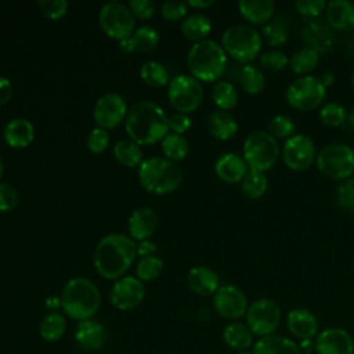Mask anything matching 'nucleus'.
Wrapping results in <instances>:
<instances>
[{"instance_id":"obj_1","label":"nucleus","mask_w":354,"mask_h":354,"mask_svg":"<svg viewBox=\"0 0 354 354\" xmlns=\"http://www.w3.org/2000/svg\"><path fill=\"white\" fill-rule=\"evenodd\" d=\"M137 243L124 234H109L94 249V267L105 279H119L134 263Z\"/></svg>"},{"instance_id":"obj_2","label":"nucleus","mask_w":354,"mask_h":354,"mask_svg":"<svg viewBox=\"0 0 354 354\" xmlns=\"http://www.w3.org/2000/svg\"><path fill=\"white\" fill-rule=\"evenodd\" d=\"M124 129L131 141L138 145H153L169 133V118L151 101H138L127 111Z\"/></svg>"},{"instance_id":"obj_3","label":"nucleus","mask_w":354,"mask_h":354,"mask_svg":"<svg viewBox=\"0 0 354 354\" xmlns=\"http://www.w3.org/2000/svg\"><path fill=\"white\" fill-rule=\"evenodd\" d=\"M101 304L97 285L84 277L69 279L61 293V308L69 318L80 322L93 318Z\"/></svg>"},{"instance_id":"obj_4","label":"nucleus","mask_w":354,"mask_h":354,"mask_svg":"<svg viewBox=\"0 0 354 354\" xmlns=\"http://www.w3.org/2000/svg\"><path fill=\"white\" fill-rule=\"evenodd\" d=\"M187 65L195 79L212 83L224 75L227 68V53L221 44L206 39L195 43L189 48Z\"/></svg>"},{"instance_id":"obj_5","label":"nucleus","mask_w":354,"mask_h":354,"mask_svg":"<svg viewBox=\"0 0 354 354\" xmlns=\"http://www.w3.org/2000/svg\"><path fill=\"white\" fill-rule=\"evenodd\" d=\"M183 180V170L176 162L153 156L142 160L138 167L141 187L153 195H166L176 191Z\"/></svg>"},{"instance_id":"obj_6","label":"nucleus","mask_w":354,"mask_h":354,"mask_svg":"<svg viewBox=\"0 0 354 354\" xmlns=\"http://www.w3.org/2000/svg\"><path fill=\"white\" fill-rule=\"evenodd\" d=\"M221 46L235 61L249 64L260 54L263 37L254 28L245 24H235L224 30Z\"/></svg>"},{"instance_id":"obj_7","label":"nucleus","mask_w":354,"mask_h":354,"mask_svg":"<svg viewBox=\"0 0 354 354\" xmlns=\"http://www.w3.org/2000/svg\"><path fill=\"white\" fill-rule=\"evenodd\" d=\"M243 159L249 170L267 171L278 160L279 145L275 137L266 130L250 131L243 141Z\"/></svg>"},{"instance_id":"obj_8","label":"nucleus","mask_w":354,"mask_h":354,"mask_svg":"<svg viewBox=\"0 0 354 354\" xmlns=\"http://www.w3.org/2000/svg\"><path fill=\"white\" fill-rule=\"evenodd\" d=\"M317 169L330 180H347L354 173V149L346 144H328L317 153Z\"/></svg>"},{"instance_id":"obj_9","label":"nucleus","mask_w":354,"mask_h":354,"mask_svg":"<svg viewBox=\"0 0 354 354\" xmlns=\"http://www.w3.org/2000/svg\"><path fill=\"white\" fill-rule=\"evenodd\" d=\"M326 97V87L321 79L313 75L299 76L288 86L285 91L286 102L299 111H311L318 108Z\"/></svg>"},{"instance_id":"obj_10","label":"nucleus","mask_w":354,"mask_h":354,"mask_svg":"<svg viewBox=\"0 0 354 354\" xmlns=\"http://www.w3.org/2000/svg\"><path fill=\"white\" fill-rule=\"evenodd\" d=\"M167 97L177 112L188 115L199 108L205 93L201 82L192 75H177L169 82Z\"/></svg>"},{"instance_id":"obj_11","label":"nucleus","mask_w":354,"mask_h":354,"mask_svg":"<svg viewBox=\"0 0 354 354\" xmlns=\"http://www.w3.org/2000/svg\"><path fill=\"white\" fill-rule=\"evenodd\" d=\"M98 22L102 32L115 40H124L134 33V15L129 6L119 1L105 3L98 14Z\"/></svg>"},{"instance_id":"obj_12","label":"nucleus","mask_w":354,"mask_h":354,"mask_svg":"<svg viewBox=\"0 0 354 354\" xmlns=\"http://www.w3.org/2000/svg\"><path fill=\"white\" fill-rule=\"evenodd\" d=\"M281 310L271 299H259L253 301L246 311V325L257 336H268L278 328Z\"/></svg>"},{"instance_id":"obj_13","label":"nucleus","mask_w":354,"mask_h":354,"mask_svg":"<svg viewBox=\"0 0 354 354\" xmlns=\"http://www.w3.org/2000/svg\"><path fill=\"white\" fill-rule=\"evenodd\" d=\"M317 153L313 138L306 134H293L282 147L283 163L295 171L307 170L315 162Z\"/></svg>"},{"instance_id":"obj_14","label":"nucleus","mask_w":354,"mask_h":354,"mask_svg":"<svg viewBox=\"0 0 354 354\" xmlns=\"http://www.w3.org/2000/svg\"><path fill=\"white\" fill-rule=\"evenodd\" d=\"M127 111L126 100L120 94L106 93L97 100L93 109V118L98 127L108 130L124 122Z\"/></svg>"},{"instance_id":"obj_15","label":"nucleus","mask_w":354,"mask_h":354,"mask_svg":"<svg viewBox=\"0 0 354 354\" xmlns=\"http://www.w3.org/2000/svg\"><path fill=\"white\" fill-rule=\"evenodd\" d=\"M145 297L142 281L137 277H122L115 281L109 290L111 304L122 311H129L138 307Z\"/></svg>"},{"instance_id":"obj_16","label":"nucleus","mask_w":354,"mask_h":354,"mask_svg":"<svg viewBox=\"0 0 354 354\" xmlns=\"http://www.w3.org/2000/svg\"><path fill=\"white\" fill-rule=\"evenodd\" d=\"M213 306L218 315L227 319H238L246 315L249 307L246 295L234 285L220 286L214 293Z\"/></svg>"},{"instance_id":"obj_17","label":"nucleus","mask_w":354,"mask_h":354,"mask_svg":"<svg viewBox=\"0 0 354 354\" xmlns=\"http://www.w3.org/2000/svg\"><path fill=\"white\" fill-rule=\"evenodd\" d=\"M318 354H354V340L342 328H326L315 337Z\"/></svg>"},{"instance_id":"obj_18","label":"nucleus","mask_w":354,"mask_h":354,"mask_svg":"<svg viewBox=\"0 0 354 354\" xmlns=\"http://www.w3.org/2000/svg\"><path fill=\"white\" fill-rule=\"evenodd\" d=\"M106 340L104 325L93 318L77 322L75 329V342L84 351H98Z\"/></svg>"},{"instance_id":"obj_19","label":"nucleus","mask_w":354,"mask_h":354,"mask_svg":"<svg viewBox=\"0 0 354 354\" xmlns=\"http://www.w3.org/2000/svg\"><path fill=\"white\" fill-rule=\"evenodd\" d=\"M303 37L308 47L314 48L315 51L328 53L335 43V35L329 24L314 18L308 19L303 26Z\"/></svg>"},{"instance_id":"obj_20","label":"nucleus","mask_w":354,"mask_h":354,"mask_svg":"<svg viewBox=\"0 0 354 354\" xmlns=\"http://www.w3.org/2000/svg\"><path fill=\"white\" fill-rule=\"evenodd\" d=\"M214 171L220 180L235 184L243 180V177L249 171V167L243 156L235 152H225L217 158L214 163Z\"/></svg>"},{"instance_id":"obj_21","label":"nucleus","mask_w":354,"mask_h":354,"mask_svg":"<svg viewBox=\"0 0 354 354\" xmlns=\"http://www.w3.org/2000/svg\"><path fill=\"white\" fill-rule=\"evenodd\" d=\"M286 325L289 332L301 340H310L318 335V321L306 308L290 310L286 317Z\"/></svg>"},{"instance_id":"obj_22","label":"nucleus","mask_w":354,"mask_h":354,"mask_svg":"<svg viewBox=\"0 0 354 354\" xmlns=\"http://www.w3.org/2000/svg\"><path fill=\"white\" fill-rule=\"evenodd\" d=\"M158 227V214L151 207L136 209L129 218V234L133 241H147Z\"/></svg>"},{"instance_id":"obj_23","label":"nucleus","mask_w":354,"mask_h":354,"mask_svg":"<svg viewBox=\"0 0 354 354\" xmlns=\"http://www.w3.org/2000/svg\"><path fill=\"white\" fill-rule=\"evenodd\" d=\"M188 288L199 296H210L220 288L218 275L209 267L198 266L188 271L187 274Z\"/></svg>"},{"instance_id":"obj_24","label":"nucleus","mask_w":354,"mask_h":354,"mask_svg":"<svg viewBox=\"0 0 354 354\" xmlns=\"http://www.w3.org/2000/svg\"><path fill=\"white\" fill-rule=\"evenodd\" d=\"M326 19L330 28L337 30H354V3L350 0H333L326 3Z\"/></svg>"},{"instance_id":"obj_25","label":"nucleus","mask_w":354,"mask_h":354,"mask_svg":"<svg viewBox=\"0 0 354 354\" xmlns=\"http://www.w3.org/2000/svg\"><path fill=\"white\" fill-rule=\"evenodd\" d=\"M3 137L11 148H26L35 138V127L28 119L15 118L6 124Z\"/></svg>"},{"instance_id":"obj_26","label":"nucleus","mask_w":354,"mask_h":354,"mask_svg":"<svg viewBox=\"0 0 354 354\" xmlns=\"http://www.w3.org/2000/svg\"><path fill=\"white\" fill-rule=\"evenodd\" d=\"M238 10L246 21L260 25L272 19L275 3L272 0H241L238 1Z\"/></svg>"},{"instance_id":"obj_27","label":"nucleus","mask_w":354,"mask_h":354,"mask_svg":"<svg viewBox=\"0 0 354 354\" xmlns=\"http://www.w3.org/2000/svg\"><path fill=\"white\" fill-rule=\"evenodd\" d=\"M206 127L210 136L220 141H227L232 138L238 131V123L235 118L230 112L221 109L214 111L209 115L206 120Z\"/></svg>"},{"instance_id":"obj_28","label":"nucleus","mask_w":354,"mask_h":354,"mask_svg":"<svg viewBox=\"0 0 354 354\" xmlns=\"http://www.w3.org/2000/svg\"><path fill=\"white\" fill-rule=\"evenodd\" d=\"M253 354H301V351L292 339L281 335H268L254 343Z\"/></svg>"},{"instance_id":"obj_29","label":"nucleus","mask_w":354,"mask_h":354,"mask_svg":"<svg viewBox=\"0 0 354 354\" xmlns=\"http://www.w3.org/2000/svg\"><path fill=\"white\" fill-rule=\"evenodd\" d=\"M210 32H212V21L209 17L201 12H195L187 17L181 24L183 36L196 43L206 40Z\"/></svg>"},{"instance_id":"obj_30","label":"nucleus","mask_w":354,"mask_h":354,"mask_svg":"<svg viewBox=\"0 0 354 354\" xmlns=\"http://www.w3.org/2000/svg\"><path fill=\"white\" fill-rule=\"evenodd\" d=\"M223 339L225 344L231 348L243 351L253 344V333L241 322H231L223 330Z\"/></svg>"},{"instance_id":"obj_31","label":"nucleus","mask_w":354,"mask_h":354,"mask_svg":"<svg viewBox=\"0 0 354 354\" xmlns=\"http://www.w3.org/2000/svg\"><path fill=\"white\" fill-rule=\"evenodd\" d=\"M319 55L321 54L318 51L306 46L293 53V55L289 59V65L296 75L306 76L318 66Z\"/></svg>"},{"instance_id":"obj_32","label":"nucleus","mask_w":354,"mask_h":354,"mask_svg":"<svg viewBox=\"0 0 354 354\" xmlns=\"http://www.w3.org/2000/svg\"><path fill=\"white\" fill-rule=\"evenodd\" d=\"M66 330V319L59 313H48L39 325V335L46 342H58Z\"/></svg>"},{"instance_id":"obj_33","label":"nucleus","mask_w":354,"mask_h":354,"mask_svg":"<svg viewBox=\"0 0 354 354\" xmlns=\"http://www.w3.org/2000/svg\"><path fill=\"white\" fill-rule=\"evenodd\" d=\"M212 100L221 111H230L238 104V91L228 80H218L212 88Z\"/></svg>"},{"instance_id":"obj_34","label":"nucleus","mask_w":354,"mask_h":354,"mask_svg":"<svg viewBox=\"0 0 354 354\" xmlns=\"http://www.w3.org/2000/svg\"><path fill=\"white\" fill-rule=\"evenodd\" d=\"M113 155L116 160L127 167L140 166L142 163V151L138 144L131 140H120L113 147Z\"/></svg>"},{"instance_id":"obj_35","label":"nucleus","mask_w":354,"mask_h":354,"mask_svg":"<svg viewBox=\"0 0 354 354\" xmlns=\"http://www.w3.org/2000/svg\"><path fill=\"white\" fill-rule=\"evenodd\" d=\"M239 82L246 93L259 94L266 86V76L259 66L246 64L239 72Z\"/></svg>"},{"instance_id":"obj_36","label":"nucleus","mask_w":354,"mask_h":354,"mask_svg":"<svg viewBox=\"0 0 354 354\" xmlns=\"http://www.w3.org/2000/svg\"><path fill=\"white\" fill-rule=\"evenodd\" d=\"M162 152L166 156V159L171 162H178L188 155L189 145L184 136L167 133V136L162 140Z\"/></svg>"},{"instance_id":"obj_37","label":"nucleus","mask_w":354,"mask_h":354,"mask_svg":"<svg viewBox=\"0 0 354 354\" xmlns=\"http://www.w3.org/2000/svg\"><path fill=\"white\" fill-rule=\"evenodd\" d=\"M268 188V180L264 173L249 170L241 181V189L249 199H260Z\"/></svg>"},{"instance_id":"obj_38","label":"nucleus","mask_w":354,"mask_h":354,"mask_svg":"<svg viewBox=\"0 0 354 354\" xmlns=\"http://www.w3.org/2000/svg\"><path fill=\"white\" fill-rule=\"evenodd\" d=\"M141 79L152 86V87H162L169 83V73L167 69L158 61H147L140 68Z\"/></svg>"},{"instance_id":"obj_39","label":"nucleus","mask_w":354,"mask_h":354,"mask_svg":"<svg viewBox=\"0 0 354 354\" xmlns=\"http://www.w3.org/2000/svg\"><path fill=\"white\" fill-rule=\"evenodd\" d=\"M263 37L270 46H283L289 39V29L286 24L279 18H272L268 22H266L261 28Z\"/></svg>"},{"instance_id":"obj_40","label":"nucleus","mask_w":354,"mask_h":354,"mask_svg":"<svg viewBox=\"0 0 354 354\" xmlns=\"http://www.w3.org/2000/svg\"><path fill=\"white\" fill-rule=\"evenodd\" d=\"M134 50L138 51H151L153 50L159 43V33L155 28L144 25L134 30V33L130 37Z\"/></svg>"},{"instance_id":"obj_41","label":"nucleus","mask_w":354,"mask_h":354,"mask_svg":"<svg viewBox=\"0 0 354 354\" xmlns=\"http://www.w3.org/2000/svg\"><path fill=\"white\" fill-rule=\"evenodd\" d=\"M162 270H163L162 259L158 257L156 254H151L140 259L136 272L140 281H153L160 275Z\"/></svg>"},{"instance_id":"obj_42","label":"nucleus","mask_w":354,"mask_h":354,"mask_svg":"<svg viewBox=\"0 0 354 354\" xmlns=\"http://www.w3.org/2000/svg\"><path fill=\"white\" fill-rule=\"evenodd\" d=\"M319 119L326 126L337 127V126H342V124L346 123L347 112H346V109L342 104L330 101V102H326L321 106Z\"/></svg>"},{"instance_id":"obj_43","label":"nucleus","mask_w":354,"mask_h":354,"mask_svg":"<svg viewBox=\"0 0 354 354\" xmlns=\"http://www.w3.org/2000/svg\"><path fill=\"white\" fill-rule=\"evenodd\" d=\"M267 131L275 138H289L295 134L296 124L290 116L279 113L270 119Z\"/></svg>"},{"instance_id":"obj_44","label":"nucleus","mask_w":354,"mask_h":354,"mask_svg":"<svg viewBox=\"0 0 354 354\" xmlns=\"http://www.w3.org/2000/svg\"><path fill=\"white\" fill-rule=\"evenodd\" d=\"M260 64L264 69H268L272 72H279L288 66L289 59H288L286 54L282 53L281 50H270L260 55Z\"/></svg>"},{"instance_id":"obj_45","label":"nucleus","mask_w":354,"mask_h":354,"mask_svg":"<svg viewBox=\"0 0 354 354\" xmlns=\"http://www.w3.org/2000/svg\"><path fill=\"white\" fill-rule=\"evenodd\" d=\"M37 6L41 14L50 19L62 18L69 8V3L66 0H39Z\"/></svg>"},{"instance_id":"obj_46","label":"nucleus","mask_w":354,"mask_h":354,"mask_svg":"<svg viewBox=\"0 0 354 354\" xmlns=\"http://www.w3.org/2000/svg\"><path fill=\"white\" fill-rule=\"evenodd\" d=\"M109 145L108 130L102 127H94L87 137V148L93 153H102Z\"/></svg>"},{"instance_id":"obj_47","label":"nucleus","mask_w":354,"mask_h":354,"mask_svg":"<svg viewBox=\"0 0 354 354\" xmlns=\"http://www.w3.org/2000/svg\"><path fill=\"white\" fill-rule=\"evenodd\" d=\"M295 8L300 15L308 19H314L322 11H325L326 1L325 0H297L295 1Z\"/></svg>"},{"instance_id":"obj_48","label":"nucleus","mask_w":354,"mask_h":354,"mask_svg":"<svg viewBox=\"0 0 354 354\" xmlns=\"http://www.w3.org/2000/svg\"><path fill=\"white\" fill-rule=\"evenodd\" d=\"M188 11V6L185 1H177V0H167L160 6V14L165 19L176 22L183 19Z\"/></svg>"},{"instance_id":"obj_49","label":"nucleus","mask_w":354,"mask_h":354,"mask_svg":"<svg viewBox=\"0 0 354 354\" xmlns=\"http://www.w3.org/2000/svg\"><path fill=\"white\" fill-rule=\"evenodd\" d=\"M337 202L339 205L350 213H354V177L344 180L337 188Z\"/></svg>"},{"instance_id":"obj_50","label":"nucleus","mask_w":354,"mask_h":354,"mask_svg":"<svg viewBox=\"0 0 354 354\" xmlns=\"http://www.w3.org/2000/svg\"><path fill=\"white\" fill-rule=\"evenodd\" d=\"M19 195L14 185L0 183V212H10L18 205Z\"/></svg>"},{"instance_id":"obj_51","label":"nucleus","mask_w":354,"mask_h":354,"mask_svg":"<svg viewBox=\"0 0 354 354\" xmlns=\"http://www.w3.org/2000/svg\"><path fill=\"white\" fill-rule=\"evenodd\" d=\"M127 6L133 15L140 19H149L156 11V4L152 0H130Z\"/></svg>"},{"instance_id":"obj_52","label":"nucleus","mask_w":354,"mask_h":354,"mask_svg":"<svg viewBox=\"0 0 354 354\" xmlns=\"http://www.w3.org/2000/svg\"><path fill=\"white\" fill-rule=\"evenodd\" d=\"M191 123L192 122H191V118L188 115L176 112L169 118V130H171V133L183 136V133L189 130Z\"/></svg>"},{"instance_id":"obj_53","label":"nucleus","mask_w":354,"mask_h":354,"mask_svg":"<svg viewBox=\"0 0 354 354\" xmlns=\"http://www.w3.org/2000/svg\"><path fill=\"white\" fill-rule=\"evenodd\" d=\"M12 93H14L12 83L7 77L0 76V105L8 102L12 97Z\"/></svg>"},{"instance_id":"obj_54","label":"nucleus","mask_w":354,"mask_h":354,"mask_svg":"<svg viewBox=\"0 0 354 354\" xmlns=\"http://www.w3.org/2000/svg\"><path fill=\"white\" fill-rule=\"evenodd\" d=\"M158 250V246L151 242V241H141L137 243V256L140 257H147V256H151L153 253H156Z\"/></svg>"},{"instance_id":"obj_55","label":"nucleus","mask_w":354,"mask_h":354,"mask_svg":"<svg viewBox=\"0 0 354 354\" xmlns=\"http://www.w3.org/2000/svg\"><path fill=\"white\" fill-rule=\"evenodd\" d=\"M212 4H214L213 0H188L187 1V6L189 7H194V8H206V7H210Z\"/></svg>"},{"instance_id":"obj_56","label":"nucleus","mask_w":354,"mask_h":354,"mask_svg":"<svg viewBox=\"0 0 354 354\" xmlns=\"http://www.w3.org/2000/svg\"><path fill=\"white\" fill-rule=\"evenodd\" d=\"M119 48H120L123 53H126V54L133 53V51H134V47H133V43H131L130 37H129V39H124V40H120V41H119Z\"/></svg>"},{"instance_id":"obj_57","label":"nucleus","mask_w":354,"mask_h":354,"mask_svg":"<svg viewBox=\"0 0 354 354\" xmlns=\"http://www.w3.org/2000/svg\"><path fill=\"white\" fill-rule=\"evenodd\" d=\"M321 82H322V84L325 86V87H328V86H330L332 83H333V80H335V75L332 73V72H329V71H326V72H324L322 75H321Z\"/></svg>"},{"instance_id":"obj_58","label":"nucleus","mask_w":354,"mask_h":354,"mask_svg":"<svg viewBox=\"0 0 354 354\" xmlns=\"http://www.w3.org/2000/svg\"><path fill=\"white\" fill-rule=\"evenodd\" d=\"M46 307L50 308V310H54V308L61 307V297H57V296L48 297L47 301H46Z\"/></svg>"},{"instance_id":"obj_59","label":"nucleus","mask_w":354,"mask_h":354,"mask_svg":"<svg viewBox=\"0 0 354 354\" xmlns=\"http://www.w3.org/2000/svg\"><path fill=\"white\" fill-rule=\"evenodd\" d=\"M346 123H347V126H348V129L350 130H353L354 131V108L351 109V112L347 115V119H346Z\"/></svg>"},{"instance_id":"obj_60","label":"nucleus","mask_w":354,"mask_h":354,"mask_svg":"<svg viewBox=\"0 0 354 354\" xmlns=\"http://www.w3.org/2000/svg\"><path fill=\"white\" fill-rule=\"evenodd\" d=\"M347 51H348L350 57L354 58V35H353V36L348 39V41H347Z\"/></svg>"},{"instance_id":"obj_61","label":"nucleus","mask_w":354,"mask_h":354,"mask_svg":"<svg viewBox=\"0 0 354 354\" xmlns=\"http://www.w3.org/2000/svg\"><path fill=\"white\" fill-rule=\"evenodd\" d=\"M3 173H4V163H3V159L0 158V178H1Z\"/></svg>"},{"instance_id":"obj_62","label":"nucleus","mask_w":354,"mask_h":354,"mask_svg":"<svg viewBox=\"0 0 354 354\" xmlns=\"http://www.w3.org/2000/svg\"><path fill=\"white\" fill-rule=\"evenodd\" d=\"M351 87H353V91H354V69L351 72Z\"/></svg>"},{"instance_id":"obj_63","label":"nucleus","mask_w":354,"mask_h":354,"mask_svg":"<svg viewBox=\"0 0 354 354\" xmlns=\"http://www.w3.org/2000/svg\"><path fill=\"white\" fill-rule=\"evenodd\" d=\"M239 354H253V351H248V350H243V351H239Z\"/></svg>"}]
</instances>
